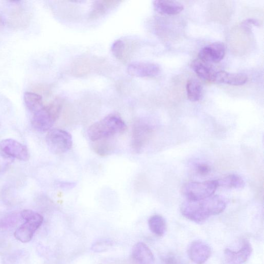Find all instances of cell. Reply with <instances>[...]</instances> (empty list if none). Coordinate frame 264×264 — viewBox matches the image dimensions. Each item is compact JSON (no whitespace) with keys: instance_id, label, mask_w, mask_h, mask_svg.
Wrapping results in <instances>:
<instances>
[{"instance_id":"3957f363","label":"cell","mask_w":264,"mask_h":264,"mask_svg":"<svg viewBox=\"0 0 264 264\" xmlns=\"http://www.w3.org/2000/svg\"><path fill=\"white\" fill-rule=\"evenodd\" d=\"M62 108V100L58 98L43 106L34 113L32 119L33 127L39 132L49 130L59 117Z\"/></svg>"},{"instance_id":"ac0fdd59","label":"cell","mask_w":264,"mask_h":264,"mask_svg":"<svg viewBox=\"0 0 264 264\" xmlns=\"http://www.w3.org/2000/svg\"><path fill=\"white\" fill-rule=\"evenodd\" d=\"M121 2L100 0L96 1L93 5L89 18L91 20H96L104 16L110 10L116 8Z\"/></svg>"},{"instance_id":"8fae6325","label":"cell","mask_w":264,"mask_h":264,"mask_svg":"<svg viewBox=\"0 0 264 264\" xmlns=\"http://www.w3.org/2000/svg\"><path fill=\"white\" fill-rule=\"evenodd\" d=\"M190 259L197 264L206 262L212 254L211 247L207 243L200 240L193 241L188 249Z\"/></svg>"},{"instance_id":"52a82bcc","label":"cell","mask_w":264,"mask_h":264,"mask_svg":"<svg viewBox=\"0 0 264 264\" xmlns=\"http://www.w3.org/2000/svg\"><path fill=\"white\" fill-rule=\"evenodd\" d=\"M152 127L144 123H138L134 125L132 130V146L137 153L144 150L152 136Z\"/></svg>"},{"instance_id":"4316f807","label":"cell","mask_w":264,"mask_h":264,"mask_svg":"<svg viewBox=\"0 0 264 264\" xmlns=\"http://www.w3.org/2000/svg\"><path fill=\"white\" fill-rule=\"evenodd\" d=\"M196 171L199 174L205 175L211 171V168L206 164H199L196 166Z\"/></svg>"},{"instance_id":"7402d4cb","label":"cell","mask_w":264,"mask_h":264,"mask_svg":"<svg viewBox=\"0 0 264 264\" xmlns=\"http://www.w3.org/2000/svg\"><path fill=\"white\" fill-rule=\"evenodd\" d=\"M24 101L27 108L34 113L43 107L42 96L34 92L25 93Z\"/></svg>"},{"instance_id":"f1b7e54d","label":"cell","mask_w":264,"mask_h":264,"mask_svg":"<svg viewBox=\"0 0 264 264\" xmlns=\"http://www.w3.org/2000/svg\"><path fill=\"white\" fill-rule=\"evenodd\" d=\"M4 26V20L1 16H0V28H2Z\"/></svg>"},{"instance_id":"6da1fadb","label":"cell","mask_w":264,"mask_h":264,"mask_svg":"<svg viewBox=\"0 0 264 264\" xmlns=\"http://www.w3.org/2000/svg\"><path fill=\"white\" fill-rule=\"evenodd\" d=\"M227 200L219 196H212L198 201L187 200L181 205V212L188 219L196 222H205L211 216L224 211Z\"/></svg>"},{"instance_id":"d6986e66","label":"cell","mask_w":264,"mask_h":264,"mask_svg":"<svg viewBox=\"0 0 264 264\" xmlns=\"http://www.w3.org/2000/svg\"><path fill=\"white\" fill-rule=\"evenodd\" d=\"M191 68L201 79L213 82V79L216 71L209 65L200 59H196L193 61Z\"/></svg>"},{"instance_id":"484cf974","label":"cell","mask_w":264,"mask_h":264,"mask_svg":"<svg viewBox=\"0 0 264 264\" xmlns=\"http://www.w3.org/2000/svg\"><path fill=\"white\" fill-rule=\"evenodd\" d=\"M57 185L58 187L63 190L68 191L75 187L76 184L75 182L69 181H59Z\"/></svg>"},{"instance_id":"9c48e42d","label":"cell","mask_w":264,"mask_h":264,"mask_svg":"<svg viewBox=\"0 0 264 264\" xmlns=\"http://www.w3.org/2000/svg\"><path fill=\"white\" fill-rule=\"evenodd\" d=\"M226 46L221 42H215L201 49L199 53V59L208 64H216L225 57Z\"/></svg>"},{"instance_id":"8992f818","label":"cell","mask_w":264,"mask_h":264,"mask_svg":"<svg viewBox=\"0 0 264 264\" xmlns=\"http://www.w3.org/2000/svg\"><path fill=\"white\" fill-rule=\"evenodd\" d=\"M24 219L26 222L16 230L14 236L19 241L27 243L32 240L36 231L42 226L44 218L38 213L32 211L27 213Z\"/></svg>"},{"instance_id":"9a60e30c","label":"cell","mask_w":264,"mask_h":264,"mask_svg":"<svg viewBox=\"0 0 264 264\" xmlns=\"http://www.w3.org/2000/svg\"><path fill=\"white\" fill-rule=\"evenodd\" d=\"M247 80V76L243 74L232 73L225 71H216L213 82L232 86H241L245 84Z\"/></svg>"},{"instance_id":"44dd1931","label":"cell","mask_w":264,"mask_h":264,"mask_svg":"<svg viewBox=\"0 0 264 264\" xmlns=\"http://www.w3.org/2000/svg\"><path fill=\"white\" fill-rule=\"evenodd\" d=\"M148 225L150 231L158 236H163L167 230L165 219L158 215L151 216L149 219Z\"/></svg>"},{"instance_id":"30bf717a","label":"cell","mask_w":264,"mask_h":264,"mask_svg":"<svg viewBox=\"0 0 264 264\" xmlns=\"http://www.w3.org/2000/svg\"><path fill=\"white\" fill-rule=\"evenodd\" d=\"M0 149L8 156L20 160L27 161L30 158L27 147L13 139H5L0 142Z\"/></svg>"},{"instance_id":"ffe728a7","label":"cell","mask_w":264,"mask_h":264,"mask_svg":"<svg viewBox=\"0 0 264 264\" xmlns=\"http://www.w3.org/2000/svg\"><path fill=\"white\" fill-rule=\"evenodd\" d=\"M216 181L218 187L226 189H242L246 185L244 180L235 174H230Z\"/></svg>"},{"instance_id":"7a4b0ae2","label":"cell","mask_w":264,"mask_h":264,"mask_svg":"<svg viewBox=\"0 0 264 264\" xmlns=\"http://www.w3.org/2000/svg\"><path fill=\"white\" fill-rule=\"evenodd\" d=\"M126 130L124 120L117 114H111L93 124L88 130V135L92 141L95 142L123 134Z\"/></svg>"},{"instance_id":"d4e9b609","label":"cell","mask_w":264,"mask_h":264,"mask_svg":"<svg viewBox=\"0 0 264 264\" xmlns=\"http://www.w3.org/2000/svg\"><path fill=\"white\" fill-rule=\"evenodd\" d=\"M111 244L112 242L109 240H100L94 245L93 250L97 252L103 251L108 249Z\"/></svg>"},{"instance_id":"cb8c5ba5","label":"cell","mask_w":264,"mask_h":264,"mask_svg":"<svg viewBox=\"0 0 264 264\" xmlns=\"http://www.w3.org/2000/svg\"><path fill=\"white\" fill-rule=\"evenodd\" d=\"M110 138L98 140L95 143L94 149L95 151L100 156H106L110 154L114 149V146Z\"/></svg>"},{"instance_id":"7c38bea8","label":"cell","mask_w":264,"mask_h":264,"mask_svg":"<svg viewBox=\"0 0 264 264\" xmlns=\"http://www.w3.org/2000/svg\"><path fill=\"white\" fill-rule=\"evenodd\" d=\"M160 66L150 62H133L127 68L128 73L137 77H152L157 76L160 72Z\"/></svg>"},{"instance_id":"277c9868","label":"cell","mask_w":264,"mask_h":264,"mask_svg":"<svg viewBox=\"0 0 264 264\" xmlns=\"http://www.w3.org/2000/svg\"><path fill=\"white\" fill-rule=\"evenodd\" d=\"M218 188L216 180L204 182H191L182 187V192L188 200L198 201L213 196Z\"/></svg>"},{"instance_id":"603a6c76","label":"cell","mask_w":264,"mask_h":264,"mask_svg":"<svg viewBox=\"0 0 264 264\" xmlns=\"http://www.w3.org/2000/svg\"><path fill=\"white\" fill-rule=\"evenodd\" d=\"M187 91L188 99L192 102H197L201 98L202 87L197 79L192 78L188 81Z\"/></svg>"},{"instance_id":"2e32d148","label":"cell","mask_w":264,"mask_h":264,"mask_svg":"<svg viewBox=\"0 0 264 264\" xmlns=\"http://www.w3.org/2000/svg\"><path fill=\"white\" fill-rule=\"evenodd\" d=\"M132 257L139 264H153L155 261L154 255L145 243L139 242L133 247Z\"/></svg>"},{"instance_id":"83f0119b","label":"cell","mask_w":264,"mask_h":264,"mask_svg":"<svg viewBox=\"0 0 264 264\" xmlns=\"http://www.w3.org/2000/svg\"><path fill=\"white\" fill-rule=\"evenodd\" d=\"M242 26L245 27H251L252 26H259L260 23L257 20L254 19H249L243 22Z\"/></svg>"},{"instance_id":"5bb4252c","label":"cell","mask_w":264,"mask_h":264,"mask_svg":"<svg viewBox=\"0 0 264 264\" xmlns=\"http://www.w3.org/2000/svg\"><path fill=\"white\" fill-rule=\"evenodd\" d=\"M133 43L131 40L125 38L117 39L112 46V53L121 62H125L130 58L136 46Z\"/></svg>"},{"instance_id":"ba28073f","label":"cell","mask_w":264,"mask_h":264,"mask_svg":"<svg viewBox=\"0 0 264 264\" xmlns=\"http://www.w3.org/2000/svg\"><path fill=\"white\" fill-rule=\"evenodd\" d=\"M32 18V14L29 9L24 6H18L10 13L7 23L13 30H23L29 27Z\"/></svg>"},{"instance_id":"e0dca14e","label":"cell","mask_w":264,"mask_h":264,"mask_svg":"<svg viewBox=\"0 0 264 264\" xmlns=\"http://www.w3.org/2000/svg\"><path fill=\"white\" fill-rule=\"evenodd\" d=\"M153 6L158 13L167 15H177L185 9L181 3L170 0H156L153 2Z\"/></svg>"},{"instance_id":"5b68a950","label":"cell","mask_w":264,"mask_h":264,"mask_svg":"<svg viewBox=\"0 0 264 264\" xmlns=\"http://www.w3.org/2000/svg\"><path fill=\"white\" fill-rule=\"evenodd\" d=\"M46 139L49 149L56 154H63L68 152L73 145L71 134L63 130H51L48 133Z\"/></svg>"},{"instance_id":"4fadbf2b","label":"cell","mask_w":264,"mask_h":264,"mask_svg":"<svg viewBox=\"0 0 264 264\" xmlns=\"http://www.w3.org/2000/svg\"><path fill=\"white\" fill-rule=\"evenodd\" d=\"M252 247L247 240L243 241L240 249L233 250L227 248L224 251L225 259L228 264H243L250 258L252 253Z\"/></svg>"}]
</instances>
